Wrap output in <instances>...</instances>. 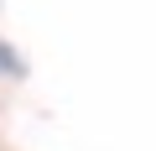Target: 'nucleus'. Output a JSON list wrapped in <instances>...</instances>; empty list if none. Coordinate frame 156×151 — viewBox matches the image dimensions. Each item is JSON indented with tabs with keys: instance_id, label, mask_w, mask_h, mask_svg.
I'll list each match as a JSON object with an SVG mask.
<instances>
[{
	"instance_id": "1",
	"label": "nucleus",
	"mask_w": 156,
	"mask_h": 151,
	"mask_svg": "<svg viewBox=\"0 0 156 151\" xmlns=\"http://www.w3.org/2000/svg\"><path fill=\"white\" fill-rule=\"evenodd\" d=\"M0 63H11V52H5V47H0ZM11 68H16V63H11Z\"/></svg>"
}]
</instances>
